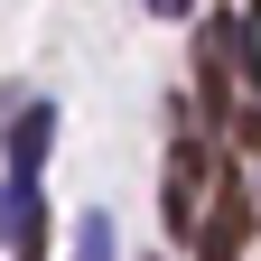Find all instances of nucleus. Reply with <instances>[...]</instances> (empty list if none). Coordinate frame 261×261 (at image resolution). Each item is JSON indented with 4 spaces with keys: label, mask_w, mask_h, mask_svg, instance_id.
<instances>
[{
    "label": "nucleus",
    "mask_w": 261,
    "mask_h": 261,
    "mask_svg": "<svg viewBox=\"0 0 261 261\" xmlns=\"http://www.w3.org/2000/svg\"><path fill=\"white\" fill-rule=\"evenodd\" d=\"M243 243H252V187H233V177H224L187 252H196V261H243Z\"/></svg>",
    "instance_id": "nucleus-1"
},
{
    "label": "nucleus",
    "mask_w": 261,
    "mask_h": 261,
    "mask_svg": "<svg viewBox=\"0 0 261 261\" xmlns=\"http://www.w3.org/2000/svg\"><path fill=\"white\" fill-rule=\"evenodd\" d=\"M75 261H112V215H75Z\"/></svg>",
    "instance_id": "nucleus-4"
},
{
    "label": "nucleus",
    "mask_w": 261,
    "mask_h": 261,
    "mask_svg": "<svg viewBox=\"0 0 261 261\" xmlns=\"http://www.w3.org/2000/svg\"><path fill=\"white\" fill-rule=\"evenodd\" d=\"M205 168H215V149L205 140H177V159H168V243H196V187H205Z\"/></svg>",
    "instance_id": "nucleus-2"
},
{
    "label": "nucleus",
    "mask_w": 261,
    "mask_h": 261,
    "mask_svg": "<svg viewBox=\"0 0 261 261\" xmlns=\"http://www.w3.org/2000/svg\"><path fill=\"white\" fill-rule=\"evenodd\" d=\"M149 19H196V0H140Z\"/></svg>",
    "instance_id": "nucleus-5"
},
{
    "label": "nucleus",
    "mask_w": 261,
    "mask_h": 261,
    "mask_svg": "<svg viewBox=\"0 0 261 261\" xmlns=\"http://www.w3.org/2000/svg\"><path fill=\"white\" fill-rule=\"evenodd\" d=\"M233 130H243V149H261V112H233Z\"/></svg>",
    "instance_id": "nucleus-6"
},
{
    "label": "nucleus",
    "mask_w": 261,
    "mask_h": 261,
    "mask_svg": "<svg viewBox=\"0 0 261 261\" xmlns=\"http://www.w3.org/2000/svg\"><path fill=\"white\" fill-rule=\"evenodd\" d=\"M0 149H10V177H38V168H47V149H56V103H19Z\"/></svg>",
    "instance_id": "nucleus-3"
},
{
    "label": "nucleus",
    "mask_w": 261,
    "mask_h": 261,
    "mask_svg": "<svg viewBox=\"0 0 261 261\" xmlns=\"http://www.w3.org/2000/svg\"><path fill=\"white\" fill-rule=\"evenodd\" d=\"M252 19H261V0H252Z\"/></svg>",
    "instance_id": "nucleus-7"
}]
</instances>
